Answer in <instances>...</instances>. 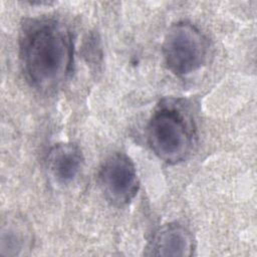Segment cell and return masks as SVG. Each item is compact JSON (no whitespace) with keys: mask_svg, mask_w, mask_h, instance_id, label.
Masks as SVG:
<instances>
[{"mask_svg":"<svg viewBox=\"0 0 257 257\" xmlns=\"http://www.w3.org/2000/svg\"><path fill=\"white\" fill-rule=\"evenodd\" d=\"M20 60L31 86L42 92L58 88L67 78L73 60V44L67 27L40 17L22 25L19 37Z\"/></svg>","mask_w":257,"mask_h":257,"instance_id":"cell-1","label":"cell"},{"mask_svg":"<svg viewBox=\"0 0 257 257\" xmlns=\"http://www.w3.org/2000/svg\"><path fill=\"white\" fill-rule=\"evenodd\" d=\"M147 137L154 154L172 165L186 160L193 148L191 121L180 109L172 106H162L153 114Z\"/></svg>","mask_w":257,"mask_h":257,"instance_id":"cell-2","label":"cell"},{"mask_svg":"<svg viewBox=\"0 0 257 257\" xmlns=\"http://www.w3.org/2000/svg\"><path fill=\"white\" fill-rule=\"evenodd\" d=\"M163 55L173 73L187 75L205 63L208 41L195 25L181 21L173 24L167 31L163 42Z\"/></svg>","mask_w":257,"mask_h":257,"instance_id":"cell-3","label":"cell"},{"mask_svg":"<svg viewBox=\"0 0 257 257\" xmlns=\"http://www.w3.org/2000/svg\"><path fill=\"white\" fill-rule=\"evenodd\" d=\"M98 184L104 197L114 206L128 204L139 190V178L134 162L123 153L107 157L98 172Z\"/></svg>","mask_w":257,"mask_h":257,"instance_id":"cell-4","label":"cell"},{"mask_svg":"<svg viewBox=\"0 0 257 257\" xmlns=\"http://www.w3.org/2000/svg\"><path fill=\"white\" fill-rule=\"evenodd\" d=\"M195 242L191 232L180 224H166L153 235L146 255L153 256H191Z\"/></svg>","mask_w":257,"mask_h":257,"instance_id":"cell-5","label":"cell"},{"mask_svg":"<svg viewBox=\"0 0 257 257\" xmlns=\"http://www.w3.org/2000/svg\"><path fill=\"white\" fill-rule=\"evenodd\" d=\"M83 165L80 149L74 144H59L54 146L47 158L48 170L53 179L61 185L75 179Z\"/></svg>","mask_w":257,"mask_h":257,"instance_id":"cell-6","label":"cell"},{"mask_svg":"<svg viewBox=\"0 0 257 257\" xmlns=\"http://www.w3.org/2000/svg\"><path fill=\"white\" fill-rule=\"evenodd\" d=\"M30 231L20 218H8L1 229V254L18 255L30 243Z\"/></svg>","mask_w":257,"mask_h":257,"instance_id":"cell-7","label":"cell"}]
</instances>
